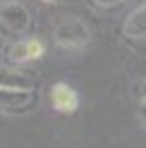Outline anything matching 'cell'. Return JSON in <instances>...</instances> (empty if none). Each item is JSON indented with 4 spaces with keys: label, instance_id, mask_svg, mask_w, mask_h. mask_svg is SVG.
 Here are the masks:
<instances>
[{
    "label": "cell",
    "instance_id": "obj_1",
    "mask_svg": "<svg viewBox=\"0 0 146 148\" xmlns=\"http://www.w3.org/2000/svg\"><path fill=\"white\" fill-rule=\"evenodd\" d=\"M90 29L81 18H65L54 27V40L63 49H81L90 43Z\"/></svg>",
    "mask_w": 146,
    "mask_h": 148
},
{
    "label": "cell",
    "instance_id": "obj_2",
    "mask_svg": "<svg viewBox=\"0 0 146 148\" xmlns=\"http://www.w3.org/2000/svg\"><path fill=\"white\" fill-rule=\"evenodd\" d=\"M29 25H32V14L25 5L16 0L0 5V27L7 34H23L29 29Z\"/></svg>",
    "mask_w": 146,
    "mask_h": 148
},
{
    "label": "cell",
    "instance_id": "obj_3",
    "mask_svg": "<svg viewBox=\"0 0 146 148\" xmlns=\"http://www.w3.org/2000/svg\"><path fill=\"white\" fill-rule=\"evenodd\" d=\"M45 54V45L41 38H20L7 49V61L11 65L34 63Z\"/></svg>",
    "mask_w": 146,
    "mask_h": 148
},
{
    "label": "cell",
    "instance_id": "obj_4",
    "mask_svg": "<svg viewBox=\"0 0 146 148\" xmlns=\"http://www.w3.org/2000/svg\"><path fill=\"white\" fill-rule=\"evenodd\" d=\"M36 103L34 90H11L0 88V110L5 112H25Z\"/></svg>",
    "mask_w": 146,
    "mask_h": 148
},
{
    "label": "cell",
    "instance_id": "obj_5",
    "mask_svg": "<svg viewBox=\"0 0 146 148\" xmlns=\"http://www.w3.org/2000/svg\"><path fill=\"white\" fill-rule=\"evenodd\" d=\"M50 101L54 106V110L63 112V114H72L79 108V94L67 83H54L50 90Z\"/></svg>",
    "mask_w": 146,
    "mask_h": 148
},
{
    "label": "cell",
    "instance_id": "obj_6",
    "mask_svg": "<svg viewBox=\"0 0 146 148\" xmlns=\"http://www.w3.org/2000/svg\"><path fill=\"white\" fill-rule=\"evenodd\" d=\"M0 88L11 90H34V81L27 72H20L11 65H0Z\"/></svg>",
    "mask_w": 146,
    "mask_h": 148
},
{
    "label": "cell",
    "instance_id": "obj_7",
    "mask_svg": "<svg viewBox=\"0 0 146 148\" xmlns=\"http://www.w3.org/2000/svg\"><path fill=\"white\" fill-rule=\"evenodd\" d=\"M124 36L135 38V40L146 36V0L137 7L135 11L128 14L126 23H124Z\"/></svg>",
    "mask_w": 146,
    "mask_h": 148
},
{
    "label": "cell",
    "instance_id": "obj_8",
    "mask_svg": "<svg viewBox=\"0 0 146 148\" xmlns=\"http://www.w3.org/2000/svg\"><path fill=\"white\" fill-rule=\"evenodd\" d=\"M97 7H103V9H108V7H117L121 0H92Z\"/></svg>",
    "mask_w": 146,
    "mask_h": 148
},
{
    "label": "cell",
    "instance_id": "obj_9",
    "mask_svg": "<svg viewBox=\"0 0 146 148\" xmlns=\"http://www.w3.org/2000/svg\"><path fill=\"white\" fill-rule=\"evenodd\" d=\"M137 114H139V121H142V123L146 126V101L139 103V112H137Z\"/></svg>",
    "mask_w": 146,
    "mask_h": 148
},
{
    "label": "cell",
    "instance_id": "obj_10",
    "mask_svg": "<svg viewBox=\"0 0 146 148\" xmlns=\"http://www.w3.org/2000/svg\"><path fill=\"white\" fill-rule=\"evenodd\" d=\"M139 97H142V101H146V79L142 81V85H139Z\"/></svg>",
    "mask_w": 146,
    "mask_h": 148
},
{
    "label": "cell",
    "instance_id": "obj_11",
    "mask_svg": "<svg viewBox=\"0 0 146 148\" xmlns=\"http://www.w3.org/2000/svg\"><path fill=\"white\" fill-rule=\"evenodd\" d=\"M43 2H54V0H43Z\"/></svg>",
    "mask_w": 146,
    "mask_h": 148
}]
</instances>
